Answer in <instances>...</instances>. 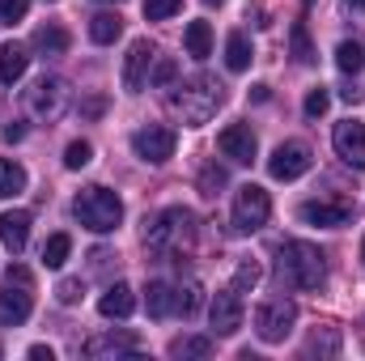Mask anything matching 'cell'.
<instances>
[{"label":"cell","mask_w":365,"mask_h":361,"mask_svg":"<svg viewBox=\"0 0 365 361\" xmlns=\"http://www.w3.org/2000/svg\"><path fill=\"white\" fill-rule=\"evenodd\" d=\"M280 280H284V285H293V289H302V293L323 289V280H327L323 251H319V247H310V243H302V238L280 243Z\"/></svg>","instance_id":"1"},{"label":"cell","mask_w":365,"mask_h":361,"mask_svg":"<svg viewBox=\"0 0 365 361\" xmlns=\"http://www.w3.org/2000/svg\"><path fill=\"white\" fill-rule=\"evenodd\" d=\"M221 102H225V93H221V81H212V77H195V81L179 86V93H170V106L182 115L187 128H204Z\"/></svg>","instance_id":"2"},{"label":"cell","mask_w":365,"mask_h":361,"mask_svg":"<svg viewBox=\"0 0 365 361\" xmlns=\"http://www.w3.org/2000/svg\"><path fill=\"white\" fill-rule=\"evenodd\" d=\"M73 217H77L90 234H110V230H119V221H123V200H119L110 187H86V191L73 200Z\"/></svg>","instance_id":"3"},{"label":"cell","mask_w":365,"mask_h":361,"mask_svg":"<svg viewBox=\"0 0 365 361\" xmlns=\"http://www.w3.org/2000/svg\"><path fill=\"white\" fill-rule=\"evenodd\" d=\"M268 217H272V195L259 183L238 187V195H234V230L238 234H255V230L268 225Z\"/></svg>","instance_id":"4"},{"label":"cell","mask_w":365,"mask_h":361,"mask_svg":"<svg viewBox=\"0 0 365 361\" xmlns=\"http://www.w3.org/2000/svg\"><path fill=\"white\" fill-rule=\"evenodd\" d=\"M191 225H195V217L187 208H166L149 221L145 243H149V251H170L179 238H191Z\"/></svg>","instance_id":"5"},{"label":"cell","mask_w":365,"mask_h":361,"mask_svg":"<svg viewBox=\"0 0 365 361\" xmlns=\"http://www.w3.org/2000/svg\"><path fill=\"white\" fill-rule=\"evenodd\" d=\"M293 323H297V306L284 302V298H272V302H264V306L255 310V332H259V340H268V345H284L289 332H293Z\"/></svg>","instance_id":"6"},{"label":"cell","mask_w":365,"mask_h":361,"mask_svg":"<svg viewBox=\"0 0 365 361\" xmlns=\"http://www.w3.org/2000/svg\"><path fill=\"white\" fill-rule=\"evenodd\" d=\"M297 217H302L306 225L340 230V225H349V221L357 217V204H353L349 195H323V200H306V204L297 208Z\"/></svg>","instance_id":"7"},{"label":"cell","mask_w":365,"mask_h":361,"mask_svg":"<svg viewBox=\"0 0 365 361\" xmlns=\"http://www.w3.org/2000/svg\"><path fill=\"white\" fill-rule=\"evenodd\" d=\"M175 145H179V132H175V128H166V123H149V128H140V132L132 136L136 158H140V162H149V166L170 162V158H175Z\"/></svg>","instance_id":"8"},{"label":"cell","mask_w":365,"mask_h":361,"mask_svg":"<svg viewBox=\"0 0 365 361\" xmlns=\"http://www.w3.org/2000/svg\"><path fill=\"white\" fill-rule=\"evenodd\" d=\"M310 171V149L302 145V141H284V145H276V153L268 158V175L280 183H293L302 179Z\"/></svg>","instance_id":"9"},{"label":"cell","mask_w":365,"mask_h":361,"mask_svg":"<svg viewBox=\"0 0 365 361\" xmlns=\"http://www.w3.org/2000/svg\"><path fill=\"white\" fill-rule=\"evenodd\" d=\"M217 149H221V158H230V162H238V166H251L255 153H259V141H255L251 123H230V128H221Z\"/></svg>","instance_id":"10"},{"label":"cell","mask_w":365,"mask_h":361,"mask_svg":"<svg viewBox=\"0 0 365 361\" xmlns=\"http://www.w3.org/2000/svg\"><path fill=\"white\" fill-rule=\"evenodd\" d=\"M331 145H336V153H340V162H344V166L365 171V123H357V119H344V123H336V132H331Z\"/></svg>","instance_id":"11"},{"label":"cell","mask_w":365,"mask_h":361,"mask_svg":"<svg viewBox=\"0 0 365 361\" xmlns=\"http://www.w3.org/2000/svg\"><path fill=\"white\" fill-rule=\"evenodd\" d=\"M208 319H212V332L217 336H234L242 327V293L238 289H221L208 306Z\"/></svg>","instance_id":"12"},{"label":"cell","mask_w":365,"mask_h":361,"mask_svg":"<svg viewBox=\"0 0 365 361\" xmlns=\"http://www.w3.org/2000/svg\"><path fill=\"white\" fill-rule=\"evenodd\" d=\"M153 64V43L149 39H136L123 56V90L128 93H140L145 90V68Z\"/></svg>","instance_id":"13"},{"label":"cell","mask_w":365,"mask_h":361,"mask_svg":"<svg viewBox=\"0 0 365 361\" xmlns=\"http://www.w3.org/2000/svg\"><path fill=\"white\" fill-rule=\"evenodd\" d=\"M30 310H34L30 289L26 285L13 289V280H9V289H0V327H21L30 319Z\"/></svg>","instance_id":"14"},{"label":"cell","mask_w":365,"mask_h":361,"mask_svg":"<svg viewBox=\"0 0 365 361\" xmlns=\"http://www.w3.org/2000/svg\"><path fill=\"white\" fill-rule=\"evenodd\" d=\"M64 98H68V90H64L60 77H43V81L30 90V111L43 115V119H56V115L64 111Z\"/></svg>","instance_id":"15"},{"label":"cell","mask_w":365,"mask_h":361,"mask_svg":"<svg viewBox=\"0 0 365 361\" xmlns=\"http://www.w3.org/2000/svg\"><path fill=\"white\" fill-rule=\"evenodd\" d=\"M0 243H4L13 255L26 251V243H30V213H26V208H9V213H0Z\"/></svg>","instance_id":"16"},{"label":"cell","mask_w":365,"mask_h":361,"mask_svg":"<svg viewBox=\"0 0 365 361\" xmlns=\"http://www.w3.org/2000/svg\"><path fill=\"white\" fill-rule=\"evenodd\" d=\"M98 310H102V319H128V315L136 310V298H132V289H128L123 280H115V285L98 298Z\"/></svg>","instance_id":"17"},{"label":"cell","mask_w":365,"mask_h":361,"mask_svg":"<svg viewBox=\"0 0 365 361\" xmlns=\"http://www.w3.org/2000/svg\"><path fill=\"white\" fill-rule=\"evenodd\" d=\"M140 349V340L132 336V332H123V336H98V340H90L86 345V357H119V353H136Z\"/></svg>","instance_id":"18"},{"label":"cell","mask_w":365,"mask_h":361,"mask_svg":"<svg viewBox=\"0 0 365 361\" xmlns=\"http://www.w3.org/2000/svg\"><path fill=\"white\" fill-rule=\"evenodd\" d=\"M26 68H30L26 47H17V43H0V81H4V86H13V81H21V77H26Z\"/></svg>","instance_id":"19"},{"label":"cell","mask_w":365,"mask_h":361,"mask_svg":"<svg viewBox=\"0 0 365 361\" xmlns=\"http://www.w3.org/2000/svg\"><path fill=\"white\" fill-rule=\"evenodd\" d=\"M251 60H255L251 39H247L242 30H234V34L225 39V64H230V73H247V68H251Z\"/></svg>","instance_id":"20"},{"label":"cell","mask_w":365,"mask_h":361,"mask_svg":"<svg viewBox=\"0 0 365 361\" xmlns=\"http://www.w3.org/2000/svg\"><path fill=\"white\" fill-rule=\"evenodd\" d=\"M145 310H149V319H166V315H175V310H179L175 289L162 285V280H153V285L145 289Z\"/></svg>","instance_id":"21"},{"label":"cell","mask_w":365,"mask_h":361,"mask_svg":"<svg viewBox=\"0 0 365 361\" xmlns=\"http://www.w3.org/2000/svg\"><path fill=\"white\" fill-rule=\"evenodd\" d=\"M182 47H187L191 60H208V51H212V26L208 21H191L187 34H182Z\"/></svg>","instance_id":"22"},{"label":"cell","mask_w":365,"mask_h":361,"mask_svg":"<svg viewBox=\"0 0 365 361\" xmlns=\"http://www.w3.org/2000/svg\"><path fill=\"white\" fill-rule=\"evenodd\" d=\"M34 47L43 56H64L68 51V30L64 26H38L34 30Z\"/></svg>","instance_id":"23"},{"label":"cell","mask_w":365,"mask_h":361,"mask_svg":"<svg viewBox=\"0 0 365 361\" xmlns=\"http://www.w3.org/2000/svg\"><path fill=\"white\" fill-rule=\"evenodd\" d=\"M119 34H123V17H119V13H98V17H90V39L93 43L106 47V43H115Z\"/></svg>","instance_id":"24"},{"label":"cell","mask_w":365,"mask_h":361,"mask_svg":"<svg viewBox=\"0 0 365 361\" xmlns=\"http://www.w3.org/2000/svg\"><path fill=\"white\" fill-rule=\"evenodd\" d=\"M21 191H26V171L13 158H0V200L21 195Z\"/></svg>","instance_id":"25"},{"label":"cell","mask_w":365,"mask_h":361,"mask_svg":"<svg viewBox=\"0 0 365 361\" xmlns=\"http://www.w3.org/2000/svg\"><path fill=\"white\" fill-rule=\"evenodd\" d=\"M212 353V336H175L170 340V357H208Z\"/></svg>","instance_id":"26"},{"label":"cell","mask_w":365,"mask_h":361,"mask_svg":"<svg viewBox=\"0 0 365 361\" xmlns=\"http://www.w3.org/2000/svg\"><path fill=\"white\" fill-rule=\"evenodd\" d=\"M68 251H73V238H68V234H51V238L43 243V264H47V268H64Z\"/></svg>","instance_id":"27"},{"label":"cell","mask_w":365,"mask_h":361,"mask_svg":"<svg viewBox=\"0 0 365 361\" xmlns=\"http://www.w3.org/2000/svg\"><path fill=\"white\" fill-rule=\"evenodd\" d=\"M336 64H340V73H361V64H365V51L357 47V43H340L336 47Z\"/></svg>","instance_id":"28"},{"label":"cell","mask_w":365,"mask_h":361,"mask_svg":"<svg viewBox=\"0 0 365 361\" xmlns=\"http://www.w3.org/2000/svg\"><path fill=\"white\" fill-rule=\"evenodd\" d=\"M289 43H293V60H297V64H314V60H319V56H314V47H310V34H306V26H302V21L293 26Z\"/></svg>","instance_id":"29"},{"label":"cell","mask_w":365,"mask_h":361,"mask_svg":"<svg viewBox=\"0 0 365 361\" xmlns=\"http://www.w3.org/2000/svg\"><path fill=\"white\" fill-rule=\"evenodd\" d=\"M225 171H221V166H217V162H208V166H204V171H200V195H208V200H212V195H221V187H225Z\"/></svg>","instance_id":"30"},{"label":"cell","mask_w":365,"mask_h":361,"mask_svg":"<svg viewBox=\"0 0 365 361\" xmlns=\"http://www.w3.org/2000/svg\"><path fill=\"white\" fill-rule=\"evenodd\" d=\"M90 162H93L90 141H73V145L64 149V166H68V171H81V166H90Z\"/></svg>","instance_id":"31"},{"label":"cell","mask_w":365,"mask_h":361,"mask_svg":"<svg viewBox=\"0 0 365 361\" xmlns=\"http://www.w3.org/2000/svg\"><path fill=\"white\" fill-rule=\"evenodd\" d=\"M259 276H264L259 260H242L238 272H234V289H238V293H242V289H255V285H259Z\"/></svg>","instance_id":"32"},{"label":"cell","mask_w":365,"mask_h":361,"mask_svg":"<svg viewBox=\"0 0 365 361\" xmlns=\"http://www.w3.org/2000/svg\"><path fill=\"white\" fill-rule=\"evenodd\" d=\"M175 302H179V315H182V319H191V315L200 310V285H195V280H187L182 289H175Z\"/></svg>","instance_id":"33"},{"label":"cell","mask_w":365,"mask_h":361,"mask_svg":"<svg viewBox=\"0 0 365 361\" xmlns=\"http://www.w3.org/2000/svg\"><path fill=\"white\" fill-rule=\"evenodd\" d=\"M327 106H331V93L323 90V86H314V90L306 93V102H302V111H306L310 119H323V115H327Z\"/></svg>","instance_id":"34"},{"label":"cell","mask_w":365,"mask_h":361,"mask_svg":"<svg viewBox=\"0 0 365 361\" xmlns=\"http://www.w3.org/2000/svg\"><path fill=\"white\" fill-rule=\"evenodd\" d=\"M306 349H310V353H327V357H336V353H340V336H336L331 327H323V332H314V336H310V345H306Z\"/></svg>","instance_id":"35"},{"label":"cell","mask_w":365,"mask_h":361,"mask_svg":"<svg viewBox=\"0 0 365 361\" xmlns=\"http://www.w3.org/2000/svg\"><path fill=\"white\" fill-rule=\"evenodd\" d=\"M182 9V0H145V17L149 21H166Z\"/></svg>","instance_id":"36"},{"label":"cell","mask_w":365,"mask_h":361,"mask_svg":"<svg viewBox=\"0 0 365 361\" xmlns=\"http://www.w3.org/2000/svg\"><path fill=\"white\" fill-rule=\"evenodd\" d=\"M175 77H179V64H175V60H170V56H162V60H158V64H153V77H149V81H153V86H158V90H166V86H170V81H175Z\"/></svg>","instance_id":"37"},{"label":"cell","mask_w":365,"mask_h":361,"mask_svg":"<svg viewBox=\"0 0 365 361\" xmlns=\"http://www.w3.org/2000/svg\"><path fill=\"white\" fill-rule=\"evenodd\" d=\"M81 293H86V285H81L77 276H73V280H60V285H56V298H60L64 306H73V302H81Z\"/></svg>","instance_id":"38"},{"label":"cell","mask_w":365,"mask_h":361,"mask_svg":"<svg viewBox=\"0 0 365 361\" xmlns=\"http://www.w3.org/2000/svg\"><path fill=\"white\" fill-rule=\"evenodd\" d=\"M26 13H30V0H0V21L13 26V21H21Z\"/></svg>","instance_id":"39"},{"label":"cell","mask_w":365,"mask_h":361,"mask_svg":"<svg viewBox=\"0 0 365 361\" xmlns=\"http://www.w3.org/2000/svg\"><path fill=\"white\" fill-rule=\"evenodd\" d=\"M102 111H106V98H102V93H93V98H86V102H81V115H90V119H98Z\"/></svg>","instance_id":"40"},{"label":"cell","mask_w":365,"mask_h":361,"mask_svg":"<svg viewBox=\"0 0 365 361\" xmlns=\"http://www.w3.org/2000/svg\"><path fill=\"white\" fill-rule=\"evenodd\" d=\"M4 141H9V145L26 141V128H21V123H9V128H4Z\"/></svg>","instance_id":"41"},{"label":"cell","mask_w":365,"mask_h":361,"mask_svg":"<svg viewBox=\"0 0 365 361\" xmlns=\"http://www.w3.org/2000/svg\"><path fill=\"white\" fill-rule=\"evenodd\" d=\"M30 357H34V361H51V357H56V353H51L47 345H34V349H30Z\"/></svg>","instance_id":"42"},{"label":"cell","mask_w":365,"mask_h":361,"mask_svg":"<svg viewBox=\"0 0 365 361\" xmlns=\"http://www.w3.org/2000/svg\"><path fill=\"white\" fill-rule=\"evenodd\" d=\"M268 98H272L268 86H251V102H268Z\"/></svg>","instance_id":"43"},{"label":"cell","mask_w":365,"mask_h":361,"mask_svg":"<svg viewBox=\"0 0 365 361\" xmlns=\"http://www.w3.org/2000/svg\"><path fill=\"white\" fill-rule=\"evenodd\" d=\"M349 9H357V13H365V0H344Z\"/></svg>","instance_id":"44"},{"label":"cell","mask_w":365,"mask_h":361,"mask_svg":"<svg viewBox=\"0 0 365 361\" xmlns=\"http://www.w3.org/2000/svg\"><path fill=\"white\" fill-rule=\"evenodd\" d=\"M204 4H221V0H204Z\"/></svg>","instance_id":"45"},{"label":"cell","mask_w":365,"mask_h":361,"mask_svg":"<svg viewBox=\"0 0 365 361\" xmlns=\"http://www.w3.org/2000/svg\"><path fill=\"white\" fill-rule=\"evenodd\" d=\"M361 255H365V247H361Z\"/></svg>","instance_id":"46"}]
</instances>
